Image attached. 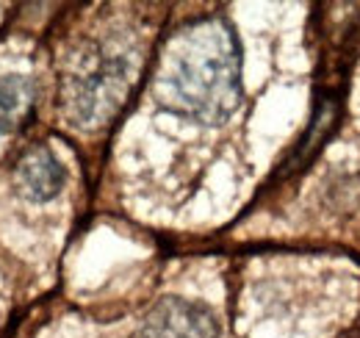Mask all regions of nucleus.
<instances>
[{"instance_id": "nucleus-3", "label": "nucleus", "mask_w": 360, "mask_h": 338, "mask_svg": "<svg viewBox=\"0 0 360 338\" xmlns=\"http://www.w3.org/2000/svg\"><path fill=\"white\" fill-rule=\"evenodd\" d=\"M131 338H219V325L208 305L186 296H164L144 313Z\"/></svg>"}, {"instance_id": "nucleus-5", "label": "nucleus", "mask_w": 360, "mask_h": 338, "mask_svg": "<svg viewBox=\"0 0 360 338\" xmlns=\"http://www.w3.org/2000/svg\"><path fill=\"white\" fill-rule=\"evenodd\" d=\"M37 86L28 75H0V136L17 133L34 114Z\"/></svg>"}, {"instance_id": "nucleus-1", "label": "nucleus", "mask_w": 360, "mask_h": 338, "mask_svg": "<svg viewBox=\"0 0 360 338\" xmlns=\"http://www.w3.org/2000/svg\"><path fill=\"white\" fill-rule=\"evenodd\" d=\"M155 100L164 111L219 125L241 106V47L225 17H202L183 25L167 42L155 73Z\"/></svg>"}, {"instance_id": "nucleus-2", "label": "nucleus", "mask_w": 360, "mask_h": 338, "mask_svg": "<svg viewBox=\"0 0 360 338\" xmlns=\"http://www.w3.org/2000/svg\"><path fill=\"white\" fill-rule=\"evenodd\" d=\"M128 92V56L94 47L61 81V103L70 123L97 127L108 123Z\"/></svg>"}, {"instance_id": "nucleus-4", "label": "nucleus", "mask_w": 360, "mask_h": 338, "mask_svg": "<svg viewBox=\"0 0 360 338\" xmlns=\"http://www.w3.org/2000/svg\"><path fill=\"white\" fill-rule=\"evenodd\" d=\"M14 183H17V192L31 200V203H50L53 197L61 194L64 183H67V169L58 161V156L39 144V147H31L14 169Z\"/></svg>"}]
</instances>
